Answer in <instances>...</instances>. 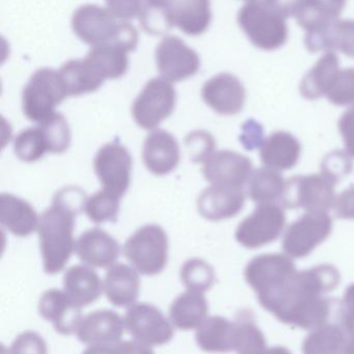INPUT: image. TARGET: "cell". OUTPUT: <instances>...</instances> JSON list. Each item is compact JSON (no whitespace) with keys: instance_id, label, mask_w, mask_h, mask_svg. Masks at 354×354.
<instances>
[{"instance_id":"cell-1","label":"cell","mask_w":354,"mask_h":354,"mask_svg":"<svg viewBox=\"0 0 354 354\" xmlns=\"http://www.w3.org/2000/svg\"><path fill=\"white\" fill-rule=\"evenodd\" d=\"M341 281L333 265L322 264L308 270L296 271L281 288L258 297L265 310L285 324H291L296 313L306 304L333 291Z\"/></svg>"},{"instance_id":"cell-2","label":"cell","mask_w":354,"mask_h":354,"mask_svg":"<svg viewBox=\"0 0 354 354\" xmlns=\"http://www.w3.org/2000/svg\"><path fill=\"white\" fill-rule=\"evenodd\" d=\"M72 28L82 42L92 46L113 43L129 51L138 47V34L133 26L95 5L82 6L76 10L72 17Z\"/></svg>"},{"instance_id":"cell-3","label":"cell","mask_w":354,"mask_h":354,"mask_svg":"<svg viewBox=\"0 0 354 354\" xmlns=\"http://www.w3.org/2000/svg\"><path fill=\"white\" fill-rule=\"evenodd\" d=\"M75 213L59 205L43 212L39 218L38 231L45 272L57 274L65 268L72 252L74 242Z\"/></svg>"},{"instance_id":"cell-4","label":"cell","mask_w":354,"mask_h":354,"mask_svg":"<svg viewBox=\"0 0 354 354\" xmlns=\"http://www.w3.org/2000/svg\"><path fill=\"white\" fill-rule=\"evenodd\" d=\"M287 18L277 10L248 0L238 13V24L250 42L263 50H275L288 39Z\"/></svg>"},{"instance_id":"cell-5","label":"cell","mask_w":354,"mask_h":354,"mask_svg":"<svg viewBox=\"0 0 354 354\" xmlns=\"http://www.w3.org/2000/svg\"><path fill=\"white\" fill-rule=\"evenodd\" d=\"M123 252L138 272L159 274L167 264L169 238L159 225H145L126 241Z\"/></svg>"},{"instance_id":"cell-6","label":"cell","mask_w":354,"mask_h":354,"mask_svg":"<svg viewBox=\"0 0 354 354\" xmlns=\"http://www.w3.org/2000/svg\"><path fill=\"white\" fill-rule=\"evenodd\" d=\"M67 97L59 72L47 68L38 70L30 77L22 95L24 115L30 121L40 123L53 115L55 107Z\"/></svg>"},{"instance_id":"cell-7","label":"cell","mask_w":354,"mask_h":354,"mask_svg":"<svg viewBox=\"0 0 354 354\" xmlns=\"http://www.w3.org/2000/svg\"><path fill=\"white\" fill-rule=\"evenodd\" d=\"M335 184L322 173L290 178L286 181L281 204L288 209L328 211L335 202Z\"/></svg>"},{"instance_id":"cell-8","label":"cell","mask_w":354,"mask_h":354,"mask_svg":"<svg viewBox=\"0 0 354 354\" xmlns=\"http://www.w3.org/2000/svg\"><path fill=\"white\" fill-rule=\"evenodd\" d=\"M331 230L333 221L327 211H306L286 230L283 238V252L290 258H304L326 240Z\"/></svg>"},{"instance_id":"cell-9","label":"cell","mask_w":354,"mask_h":354,"mask_svg":"<svg viewBox=\"0 0 354 354\" xmlns=\"http://www.w3.org/2000/svg\"><path fill=\"white\" fill-rule=\"evenodd\" d=\"M175 106L176 92L171 82L154 78L147 82L134 101L132 115L140 128L153 130L174 113Z\"/></svg>"},{"instance_id":"cell-10","label":"cell","mask_w":354,"mask_h":354,"mask_svg":"<svg viewBox=\"0 0 354 354\" xmlns=\"http://www.w3.org/2000/svg\"><path fill=\"white\" fill-rule=\"evenodd\" d=\"M285 225L283 207L275 203L261 204L239 223L235 238L244 248L256 250L275 241Z\"/></svg>"},{"instance_id":"cell-11","label":"cell","mask_w":354,"mask_h":354,"mask_svg":"<svg viewBox=\"0 0 354 354\" xmlns=\"http://www.w3.org/2000/svg\"><path fill=\"white\" fill-rule=\"evenodd\" d=\"M125 327L136 341L144 345L169 343L174 337V327L159 308L152 304H132L126 312Z\"/></svg>"},{"instance_id":"cell-12","label":"cell","mask_w":354,"mask_h":354,"mask_svg":"<svg viewBox=\"0 0 354 354\" xmlns=\"http://www.w3.org/2000/svg\"><path fill=\"white\" fill-rule=\"evenodd\" d=\"M94 167L103 189L122 198L131 180L132 158L127 149L118 142L104 145L97 152Z\"/></svg>"},{"instance_id":"cell-13","label":"cell","mask_w":354,"mask_h":354,"mask_svg":"<svg viewBox=\"0 0 354 354\" xmlns=\"http://www.w3.org/2000/svg\"><path fill=\"white\" fill-rule=\"evenodd\" d=\"M155 59L159 73L169 82L187 80L200 69L198 53L177 37L162 39L157 46Z\"/></svg>"},{"instance_id":"cell-14","label":"cell","mask_w":354,"mask_h":354,"mask_svg":"<svg viewBox=\"0 0 354 354\" xmlns=\"http://www.w3.org/2000/svg\"><path fill=\"white\" fill-rule=\"evenodd\" d=\"M295 272V266L288 254H268L252 259L246 266L244 277L260 297L281 288Z\"/></svg>"},{"instance_id":"cell-15","label":"cell","mask_w":354,"mask_h":354,"mask_svg":"<svg viewBox=\"0 0 354 354\" xmlns=\"http://www.w3.org/2000/svg\"><path fill=\"white\" fill-rule=\"evenodd\" d=\"M202 173L209 183L242 187L250 180L252 163L240 153L219 151L203 163Z\"/></svg>"},{"instance_id":"cell-16","label":"cell","mask_w":354,"mask_h":354,"mask_svg":"<svg viewBox=\"0 0 354 354\" xmlns=\"http://www.w3.org/2000/svg\"><path fill=\"white\" fill-rule=\"evenodd\" d=\"M202 98L219 115H237L245 103V88L236 76L221 73L205 82Z\"/></svg>"},{"instance_id":"cell-17","label":"cell","mask_w":354,"mask_h":354,"mask_svg":"<svg viewBox=\"0 0 354 354\" xmlns=\"http://www.w3.org/2000/svg\"><path fill=\"white\" fill-rule=\"evenodd\" d=\"M244 202L245 194L242 187L212 184L203 190L196 206L204 218L219 221L237 215L243 208Z\"/></svg>"},{"instance_id":"cell-18","label":"cell","mask_w":354,"mask_h":354,"mask_svg":"<svg viewBox=\"0 0 354 354\" xmlns=\"http://www.w3.org/2000/svg\"><path fill=\"white\" fill-rule=\"evenodd\" d=\"M82 308L67 292L51 289L39 301V312L45 320L53 322L55 330L63 335H73L82 321Z\"/></svg>"},{"instance_id":"cell-19","label":"cell","mask_w":354,"mask_h":354,"mask_svg":"<svg viewBox=\"0 0 354 354\" xmlns=\"http://www.w3.org/2000/svg\"><path fill=\"white\" fill-rule=\"evenodd\" d=\"M125 330V321L118 313L102 310L82 317L76 335L82 343L95 346L120 341Z\"/></svg>"},{"instance_id":"cell-20","label":"cell","mask_w":354,"mask_h":354,"mask_svg":"<svg viewBox=\"0 0 354 354\" xmlns=\"http://www.w3.org/2000/svg\"><path fill=\"white\" fill-rule=\"evenodd\" d=\"M304 42L310 53L339 50L354 59V20H333L308 32Z\"/></svg>"},{"instance_id":"cell-21","label":"cell","mask_w":354,"mask_h":354,"mask_svg":"<svg viewBox=\"0 0 354 354\" xmlns=\"http://www.w3.org/2000/svg\"><path fill=\"white\" fill-rule=\"evenodd\" d=\"M142 160L147 169L154 175L165 176L171 173L180 161L177 140L165 130L151 132L142 147Z\"/></svg>"},{"instance_id":"cell-22","label":"cell","mask_w":354,"mask_h":354,"mask_svg":"<svg viewBox=\"0 0 354 354\" xmlns=\"http://www.w3.org/2000/svg\"><path fill=\"white\" fill-rule=\"evenodd\" d=\"M75 252L88 266L104 268L115 264L120 256V246L106 232L93 227L80 236Z\"/></svg>"},{"instance_id":"cell-23","label":"cell","mask_w":354,"mask_h":354,"mask_svg":"<svg viewBox=\"0 0 354 354\" xmlns=\"http://www.w3.org/2000/svg\"><path fill=\"white\" fill-rule=\"evenodd\" d=\"M210 0H174L169 10L171 26L188 36H200L210 26Z\"/></svg>"},{"instance_id":"cell-24","label":"cell","mask_w":354,"mask_h":354,"mask_svg":"<svg viewBox=\"0 0 354 354\" xmlns=\"http://www.w3.org/2000/svg\"><path fill=\"white\" fill-rule=\"evenodd\" d=\"M136 268L123 263L111 265L104 279V291L107 299L113 306H129L140 295V281Z\"/></svg>"},{"instance_id":"cell-25","label":"cell","mask_w":354,"mask_h":354,"mask_svg":"<svg viewBox=\"0 0 354 354\" xmlns=\"http://www.w3.org/2000/svg\"><path fill=\"white\" fill-rule=\"evenodd\" d=\"M301 146L289 132L277 131L261 145L260 158L265 167L287 171L297 165Z\"/></svg>"},{"instance_id":"cell-26","label":"cell","mask_w":354,"mask_h":354,"mask_svg":"<svg viewBox=\"0 0 354 354\" xmlns=\"http://www.w3.org/2000/svg\"><path fill=\"white\" fill-rule=\"evenodd\" d=\"M129 53L122 45L109 43L93 46L84 59L93 73L104 82L106 80H118L125 75Z\"/></svg>"},{"instance_id":"cell-27","label":"cell","mask_w":354,"mask_h":354,"mask_svg":"<svg viewBox=\"0 0 354 354\" xmlns=\"http://www.w3.org/2000/svg\"><path fill=\"white\" fill-rule=\"evenodd\" d=\"M0 223L18 237H28L38 227L34 207L11 194H0Z\"/></svg>"},{"instance_id":"cell-28","label":"cell","mask_w":354,"mask_h":354,"mask_svg":"<svg viewBox=\"0 0 354 354\" xmlns=\"http://www.w3.org/2000/svg\"><path fill=\"white\" fill-rule=\"evenodd\" d=\"M64 287L76 304L88 306L100 297L104 283L90 267L76 265L68 269L64 275Z\"/></svg>"},{"instance_id":"cell-29","label":"cell","mask_w":354,"mask_h":354,"mask_svg":"<svg viewBox=\"0 0 354 354\" xmlns=\"http://www.w3.org/2000/svg\"><path fill=\"white\" fill-rule=\"evenodd\" d=\"M208 312L204 292L188 290L174 300L169 308V317L174 326L182 330H190L202 324Z\"/></svg>"},{"instance_id":"cell-30","label":"cell","mask_w":354,"mask_h":354,"mask_svg":"<svg viewBox=\"0 0 354 354\" xmlns=\"http://www.w3.org/2000/svg\"><path fill=\"white\" fill-rule=\"evenodd\" d=\"M232 348L238 353L260 354L268 352L266 339L257 326L250 310H242L236 315L231 327Z\"/></svg>"},{"instance_id":"cell-31","label":"cell","mask_w":354,"mask_h":354,"mask_svg":"<svg viewBox=\"0 0 354 354\" xmlns=\"http://www.w3.org/2000/svg\"><path fill=\"white\" fill-rule=\"evenodd\" d=\"M345 5L346 0H299L294 17L302 28L310 32L337 19Z\"/></svg>"},{"instance_id":"cell-32","label":"cell","mask_w":354,"mask_h":354,"mask_svg":"<svg viewBox=\"0 0 354 354\" xmlns=\"http://www.w3.org/2000/svg\"><path fill=\"white\" fill-rule=\"evenodd\" d=\"M339 59L335 53H327L302 78L300 93L308 100L326 96L329 86L339 72Z\"/></svg>"},{"instance_id":"cell-33","label":"cell","mask_w":354,"mask_h":354,"mask_svg":"<svg viewBox=\"0 0 354 354\" xmlns=\"http://www.w3.org/2000/svg\"><path fill=\"white\" fill-rule=\"evenodd\" d=\"M248 194L257 204L281 202L285 192L286 181L277 169L265 167L254 169L248 180Z\"/></svg>"},{"instance_id":"cell-34","label":"cell","mask_w":354,"mask_h":354,"mask_svg":"<svg viewBox=\"0 0 354 354\" xmlns=\"http://www.w3.org/2000/svg\"><path fill=\"white\" fill-rule=\"evenodd\" d=\"M231 327L232 323L223 317H208L196 328V343L205 351H230L233 349Z\"/></svg>"},{"instance_id":"cell-35","label":"cell","mask_w":354,"mask_h":354,"mask_svg":"<svg viewBox=\"0 0 354 354\" xmlns=\"http://www.w3.org/2000/svg\"><path fill=\"white\" fill-rule=\"evenodd\" d=\"M59 75L68 97L95 92L103 84L102 80L93 73L84 59H73L64 64L59 70Z\"/></svg>"},{"instance_id":"cell-36","label":"cell","mask_w":354,"mask_h":354,"mask_svg":"<svg viewBox=\"0 0 354 354\" xmlns=\"http://www.w3.org/2000/svg\"><path fill=\"white\" fill-rule=\"evenodd\" d=\"M346 335L339 324H324L314 329L302 344L306 354L344 353Z\"/></svg>"},{"instance_id":"cell-37","label":"cell","mask_w":354,"mask_h":354,"mask_svg":"<svg viewBox=\"0 0 354 354\" xmlns=\"http://www.w3.org/2000/svg\"><path fill=\"white\" fill-rule=\"evenodd\" d=\"M174 0H142L140 24L149 34L162 35L173 28L169 10Z\"/></svg>"},{"instance_id":"cell-38","label":"cell","mask_w":354,"mask_h":354,"mask_svg":"<svg viewBox=\"0 0 354 354\" xmlns=\"http://www.w3.org/2000/svg\"><path fill=\"white\" fill-rule=\"evenodd\" d=\"M14 152L24 162L40 160L48 152V145L42 129L38 126L20 132L14 142Z\"/></svg>"},{"instance_id":"cell-39","label":"cell","mask_w":354,"mask_h":354,"mask_svg":"<svg viewBox=\"0 0 354 354\" xmlns=\"http://www.w3.org/2000/svg\"><path fill=\"white\" fill-rule=\"evenodd\" d=\"M48 145V152L63 154L71 144V131L68 122L61 113H55L39 123Z\"/></svg>"},{"instance_id":"cell-40","label":"cell","mask_w":354,"mask_h":354,"mask_svg":"<svg viewBox=\"0 0 354 354\" xmlns=\"http://www.w3.org/2000/svg\"><path fill=\"white\" fill-rule=\"evenodd\" d=\"M180 275L182 283L187 290L206 292L214 285V270L208 263L201 259L186 261L182 266Z\"/></svg>"},{"instance_id":"cell-41","label":"cell","mask_w":354,"mask_h":354,"mask_svg":"<svg viewBox=\"0 0 354 354\" xmlns=\"http://www.w3.org/2000/svg\"><path fill=\"white\" fill-rule=\"evenodd\" d=\"M120 200L121 198L103 189L86 200L84 211L88 218L94 223L115 221L119 214Z\"/></svg>"},{"instance_id":"cell-42","label":"cell","mask_w":354,"mask_h":354,"mask_svg":"<svg viewBox=\"0 0 354 354\" xmlns=\"http://www.w3.org/2000/svg\"><path fill=\"white\" fill-rule=\"evenodd\" d=\"M326 97L337 106L354 105V68L339 70Z\"/></svg>"},{"instance_id":"cell-43","label":"cell","mask_w":354,"mask_h":354,"mask_svg":"<svg viewBox=\"0 0 354 354\" xmlns=\"http://www.w3.org/2000/svg\"><path fill=\"white\" fill-rule=\"evenodd\" d=\"M186 149L190 160L194 163H204L216 148L212 134L204 130L190 132L185 138Z\"/></svg>"},{"instance_id":"cell-44","label":"cell","mask_w":354,"mask_h":354,"mask_svg":"<svg viewBox=\"0 0 354 354\" xmlns=\"http://www.w3.org/2000/svg\"><path fill=\"white\" fill-rule=\"evenodd\" d=\"M339 324L346 335L344 353L354 354V283L344 293L339 308Z\"/></svg>"},{"instance_id":"cell-45","label":"cell","mask_w":354,"mask_h":354,"mask_svg":"<svg viewBox=\"0 0 354 354\" xmlns=\"http://www.w3.org/2000/svg\"><path fill=\"white\" fill-rule=\"evenodd\" d=\"M353 169L349 154L343 151H333L324 157L321 163V173L333 179L335 183L347 177Z\"/></svg>"},{"instance_id":"cell-46","label":"cell","mask_w":354,"mask_h":354,"mask_svg":"<svg viewBox=\"0 0 354 354\" xmlns=\"http://www.w3.org/2000/svg\"><path fill=\"white\" fill-rule=\"evenodd\" d=\"M86 194L80 188L71 186L57 192L53 198V205H59L77 215L86 206Z\"/></svg>"},{"instance_id":"cell-47","label":"cell","mask_w":354,"mask_h":354,"mask_svg":"<svg viewBox=\"0 0 354 354\" xmlns=\"http://www.w3.org/2000/svg\"><path fill=\"white\" fill-rule=\"evenodd\" d=\"M86 353H150L152 350L149 346L144 345L140 342H113V343L102 344V345L90 346Z\"/></svg>"},{"instance_id":"cell-48","label":"cell","mask_w":354,"mask_h":354,"mask_svg":"<svg viewBox=\"0 0 354 354\" xmlns=\"http://www.w3.org/2000/svg\"><path fill=\"white\" fill-rule=\"evenodd\" d=\"M106 9L120 20H129L140 16L142 0H105Z\"/></svg>"},{"instance_id":"cell-49","label":"cell","mask_w":354,"mask_h":354,"mask_svg":"<svg viewBox=\"0 0 354 354\" xmlns=\"http://www.w3.org/2000/svg\"><path fill=\"white\" fill-rule=\"evenodd\" d=\"M12 352H38V353H45L46 352V345L44 341L39 337L37 333H26L17 337L13 345H12Z\"/></svg>"},{"instance_id":"cell-50","label":"cell","mask_w":354,"mask_h":354,"mask_svg":"<svg viewBox=\"0 0 354 354\" xmlns=\"http://www.w3.org/2000/svg\"><path fill=\"white\" fill-rule=\"evenodd\" d=\"M333 209L337 218L354 219V186L344 190L335 198Z\"/></svg>"},{"instance_id":"cell-51","label":"cell","mask_w":354,"mask_h":354,"mask_svg":"<svg viewBox=\"0 0 354 354\" xmlns=\"http://www.w3.org/2000/svg\"><path fill=\"white\" fill-rule=\"evenodd\" d=\"M242 134L240 136L242 145L248 150L252 151L263 144V127L254 120H248L242 126Z\"/></svg>"},{"instance_id":"cell-52","label":"cell","mask_w":354,"mask_h":354,"mask_svg":"<svg viewBox=\"0 0 354 354\" xmlns=\"http://www.w3.org/2000/svg\"><path fill=\"white\" fill-rule=\"evenodd\" d=\"M339 130L345 142L346 151L354 158V107L342 115L339 121Z\"/></svg>"},{"instance_id":"cell-53","label":"cell","mask_w":354,"mask_h":354,"mask_svg":"<svg viewBox=\"0 0 354 354\" xmlns=\"http://www.w3.org/2000/svg\"><path fill=\"white\" fill-rule=\"evenodd\" d=\"M256 1L268 6L283 14L286 18H289L295 14L299 0H256Z\"/></svg>"}]
</instances>
